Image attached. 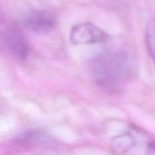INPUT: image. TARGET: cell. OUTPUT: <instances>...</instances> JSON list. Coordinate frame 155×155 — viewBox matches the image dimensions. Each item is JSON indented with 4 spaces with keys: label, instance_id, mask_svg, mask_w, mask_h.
Segmentation results:
<instances>
[{
    "label": "cell",
    "instance_id": "8992f818",
    "mask_svg": "<svg viewBox=\"0 0 155 155\" xmlns=\"http://www.w3.org/2000/svg\"><path fill=\"white\" fill-rule=\"evenodd\" d=\"M15 141L18 145L35 146L48 142L50 141V136L43 130H30L19 135Z\"/></svg>",
    "mask_w": 155,
    "mask_h": 155
},
{
    "label": "cell",
    "instance_id": "5b68a950",
    "mask_svg": "<svg viewBox=\"0 0 155 155\" xmlns=\"http://www.w3.org/2000/svg\"><path fill=\"white\" fill-rule=\"evenodd\" d=\"M6 43L9 50L18 59L24 60L27 58L29 54L28 44L19 31L10 30L6 36Z\"/></svg>",
    "mask_w": 155,
    "mask_h": 155
},
{
    "label": "cell",
    "instance_id": "52a82bcc",
    "mask_svg": "<svg viewBox=\"0 0 155 155\" xmlns=\"http://www.w3.org/2000/svg\"><path fill=\"white\" fill-rule=\"evenodd\" d=\"M145 39L149 55L155 65V21L150 22L147 26Z\"/></svg>",
    "mask_w": 155,
    "mask_h": 155
},
{
    "label": "cell",
    "instance_id": "7a4b0ae2",
    "mask_svg": "<svg viewBox=\"0 0 155 155\" xmlns=\"http://www.w3.org/2000/svg\"><path fill=\"white\" fill-rule=\"evenodd\" d=\"M111 149L118 154H155V138L136 126H131L111 140Z\"/></svg>",
    "mask_w": 155,
    "mask_h": 155
},
{
    "label": "cell",
    "instance_id": "277c9868",
    "mask_svg": "<svg viewBox=\"0 0 155 155\" xmlns=\"http://www.w3.org/2000/svg\"><path fill=\"white\" fill-rule=\"evenodd\" d=\"M57 24L55 13L50 10H34L29 12L23 19V24L34 33H48Z\"/></svg>",
    "mask_w": 155,
    "mask_h": 155
},
{
    "label": "cell",
    "instance_id": "ba28073f",
    "mask_svg": "<svg viewBox=\"0 0 155 155\" xmlns=\"http://www.w3.org/2000/svg\"><path fill=\"white\" fill-rule=\"evenodd\" d=\"M3 19H4V15H3L1 7H0V22H2L3 21Z\"/></svg>",
    "mask_w": 155,
    "mask_h": 155
},
{
    "label": "cell",
    "instance_id": "3957f363",
    "mask_svg": "<svg viewBox=\"0 0 155 155\" xmlns=\"http://www.w3.org/2000/svg\"><path fill=\"white\" fill-rule=\"evenodd\" d=\"M105 31L92 23H83L74 26L71 31L70 39L74 45L101 43L108 39Z\"/></svg>",
    "mask_w": 155,
    "mask_h": 155
},
{
    "label": "cell",
    "instance_id": "6da1fadb",
    "mask_svg": "<svg viewBox=\"0 0 155 155\" xmlns=\"http://www.w3.org/2000/svg\"><path fill=\"white\" fill-rule=\"evenodd\" d=\"M135 69V60L128 51L111 48L92 59L90 70L95 83L107 90L118 91L130 80Z\"/></svg>",
    "mask_w": 155,
    "mask_h": 155
}]
</instances>
